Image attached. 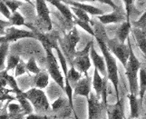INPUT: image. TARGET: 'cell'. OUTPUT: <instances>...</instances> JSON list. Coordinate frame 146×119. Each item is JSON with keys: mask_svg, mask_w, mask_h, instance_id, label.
I'll return each mask as SVG.
<instances>
[{"mask_svg": "<svg viewBox=\"0 0 146 119\" xmlns=\"http://www.w3.org/2000/svg\"><path fill=\"white\" fill-rule=\"evenodd\" d=\"M106 81L107 78H104L101 76V74L97 71V69L94 68V76L92 79V86L95 91V96L97 98H102L104 105L107 106L106 102Z\"/></svg>", "mask_w": 146, "mask_h": 119, "instance_id": "9c48e42d", "label": "cell"}, {"mask_svg": "<svg viewBox=\"0 0 146 119\" xmlns=\"http://www.w3.org/2000/svg\"><path fill=\"white\" fill-rule=\"evenodd\" d=\"M130 105V119H137L140 114V106L139 101L135 95L129 94L127 96Z\"/></svg>", "mask_w": 146, "mask_h": 119, "instance_id": "7402d4cb", "label": "cell"}, {"mask_svg": "<svg viewBox=\"0 0 146 119\" xmlns=\"http://www.w3.org/2000/svg\"><path fill=\"white\" fill-rule=\"evenodd\" d=\"M88 106V119H99L104 108V103L100 102V99L94 94L91 93L87 98Z\"/></svg>", "mask_w": 146, "mask_h": 119, "instance_id": "8fae6325", "label": "cell"}, {"mask_svg": "<svg viewBox=\"0 0 146 119\" xmlns=\"http://www.w3.org/2000/svg\"><path fill=\"white\" fill-rule=\"evenodd\" d=\"M8 22L11 25V27H28V25L26 24V21H25V18L20 14L18 11L12 13L11 17H10Z\"/></svg>", "mask_w": 146, "mask_h": 119, "instance_id": "cb8c5ba5", "label": "cell"}, {"mask_svg": "<svg viewBox=\"0 0 146 119\" xmlns=\"http://www.w3.org/2000/svg\"><path fill=\"white\" fill-rule=\"evenodd\" d=\"M20 60H21V59H20L18 56H14V55L9 56L7 58V66H6V69H5L6 72L8 73L9 71L15 70Z\"/></svg>", "mask_w": 146, "mask_h": 119, "instance_id": "4316f807", "label": "cell"}, {"mask_svg": "<svg viewBox=\"0 0 146 119\" xmlns=\"http://www.w3.org/2000/svg\"><path fill=\"white\" fill-rule=\"evenodd\" d=\"M64 78H66L70 84L73 83L75 86V84H76L80 79L82 78V74H80L76 69L71 66V68L68 69L67 75L64 76Z\"/></svg>", "mask_w": 146, "mask_h": 119, "instance_id": "484cf974", "label": "cell"}, {"mask_svg": "<svg viewBox=\"0 0 146 119\" xmlns=\"http://www.w3.org/2000/svg\"><path fill=\"white\" fill-rule=\"evenodd\" d=\"M94 41H90L84 49L76 51L75 57L73 60L72 66H74L80 74H84V76H88V70L92 66L90 59V48H91Z\"/></svg>", "mask_w": 146, "mask_h": 119, "instance_id": "52a82bcc", "label": "cell"}, {"mask_svg": "<svg viewBox=\"0 0 146 119\" xmlns=\"http://www.w3.org/2000/svg\"><path fill=\"white\" fill-rule=\"evenodd\" d=\"M27 72V67H26V63H25L22 59L19 61L18 65L17 66L16 69H15V77H18L25 75Z\"/></svg>", "mask_w": 146, "mask_h": 119, "instance_id": "836d02e7", "label": "cell"}, {"mask_svg": "<svg viewBox=\"0 0 146 119\" xmlns=\"http://www.w3.org/2000/svg\"><path fill=\"white\" fill-rule=\"evenodd\" d=\"M16 99H17V101L19 103V106H21V108H22V111L25 114H26L27 116L33 113L34 108H33L31 104H30V102L27 100L26 97H25L24 92L17 94V95H16Z\"/></svg>", "mask_w": 146, "mask_h": 119, "instance_id": "603a6c76", "label": "cell"}, {"mask_svg": "<svg viewBox=\"0 0 146 119\" xmlns=\"http://www.w3.org/2000/svg\"><path fill=\"white\" fill-rule=\"evenodd\" d=\"M50 4H52L54 7H56L58 9V11L61 13L62 16L66 19L68 22H73V13L71 11L70 7L65 5L64 2L59 1V0H56V1H49Z\"/></svg>", "mask_w": 146, "mask_h": 119, "instance_id": "d6986e66", "label": "cell"}, {"mask_svg": "<svg viewBox=\"0 0 146 119\" xmlns=\"http://www.w3.org/2000/svg\"><path fill=\"white\" fill-rule=\"evenodd\" d=\"M0 13L7 19V21L9 20L10 17H11V12H10L8 7H7L5 1H2V0H0Z\"/></svg>", "mask_w": 146, "mask_h": 119, "instance_id": "8d00e7d4", "label": "cell"}, {"mask_svg": "<svg viewBox=\"0 0 146 119\" xmlns=\"http://www.w3.org/2000/svg\"><path fill=\"white\" fill-rule=\"evenodd\" d=\"M99 2L100 3H103V4H106V5H109V6H111V7H112L113 9V11L114 10H117V9L119 8L116 5L114 4L113 1H110V0H99Z\"/></svg>", "mask_w": 146, "mask_h": 119, "instance_id": "ab89813d", "label": "cell"}, {"mask_svg": "<svg viewBox=\"0 0 146 119\" xmlns=\"http://www.w3.org/2000/svg\"><path fill=\"white\" fill-rule=\"evenodd\" d=\"M35 33H36V39L41 42L42 46L44 49V52H46L48 75L54 79V81L63 90H64V77L61 70H60L58 61L56 57H54V54L53 52V45L49 41V39L42 33L39 32H35Z\"/></svg>", "mask_w": 146, "mask_h": 119, "instance_id": "6da1fadb", "label": "cell"}, {"mask_svg": "<svg viewBox=\"0 0 146 119\" xmlns=\"http://www.w3.org/2000/svg\"><path fill=\"white\" fill-rule=\"evenodd\" d=\"M0 119H12V116L8 113H3L0 114Z\"/></svg>", "mask_w": 146, "mask_h": 119, "instance_id": "60d3db41", "label": "cell"}, {"mask_svg": "<svg viewBox=\"0 0 146 119\" xmlns=\"http://www.w3.org/2000/svg\"><path fill=\"white\" fill-rule=\"evenodd\" d=\"M11 27V25L7 20H2L0 19V37H2L5 35V32H6V29L7 27Z\"/></svg>", "mask_w": 146, "mask_h": 119, "instance_id": "74e56055", "label": "cell"}, {"mask_svg": "<svg viewBox=\"0 0 146 119\" xmlns=\"http://www.w3.org/2000/svg\"><path fill=\"white\" fill-rule=\"evenodd\" d=\"M97 19L102 25H109V24H117L123 23L124 20L126 21L125 14L121 12L120 8L117 10H114L110 14H104L103 16L97 17Z\"/></svg>", "mask_w": 146, "mask_h": 119, "instance_id": "5bb4252c", "label": "cell"}, {"mask_svg": "<svg viewBox=\"0 0 146 119\" xmlns=\"http://www.w3.org/2000/svg\"><path fill=\"white\" fill-rule=\"evenodd\" d=\"M107 116L108 119H125L124 109L122 100H118L114 105L107 106Z\"/></svg>", "mask_w": 146, "mask_h": 119, "instance_id": "2e32d148", "label": "cell"}, {"mask_svg": "<svg viewBox=\"0 0 146 119\" xmlns=\"http://www.w3.org/2000/svg\"><path fill=\"white\" fill-rule=\"evenodd\" d=\"M76 26H78L79 27H81L82 29H84V30L85 32H87L89 35H91V36L93 37H94V29H93V27L90 25L89 23H86V22H83V21H80L78 20V19L76 18L75 20L73 21Z\"/></svg>", "mask_w": 146, "mask_h": 119, "instance_id": "f546056e", "label": "cell"}, {"mask_svg": "<svg viewBox=\"0 0 146 119\" xmlns=\"http://www.w3.org/2000/svg\"><path fill=\"white\" fill-rule=\"evenodd\" d=\"M24 96L32 105L33 108L36 112L39 113H46L49 111L50 104L48 98L43 90L37 88H30L29 90L24 92Z\"/></svg>", "mask_w": 146, "mask_h": 119, "instance_id": "5b68a950", "label": "cell"}, {"mask_svg": "<svg viewBox=\"0 0 146 119\" xmlns=\"http://www.w3.org/2000/svg\"><path fill=\"white\" fill-rule=\"evenodd\" d=\"M36 9L38 19L42 22V24L44 26L47 31H51L53 25H52L51 17H50V12L46 2L44 1V0H36Z\"/></svg>", "mask_w": 146, "mask_h": 119, "instance_id": "30bf717a", "label": "cell"}, {"mask_svg": "<svg viewBox=\"0 0 146 119\" xmlns=\"http://www.w3.org/2000/svg\"><path fill=\"white\" fill-rule=\"evenodd\" d=\"M8 48H9V44H1L0 45V78H1V76H2L3 71L6 69L5 65H6Z\"/></svg>", "mask_w": 146, "mask_h": 119, "instance_id": "d4e9b609", "label": "cell"}, {"mask_svg": "<svg viewBox=\"0 0 146 119\" xmlns=\"http://www.w3.org/2000/svg\"><path fill=\"white\" fill-rule=\"evenodd\" d=\"M97 41L98 46L103 53V57L105 61V66H106V73H107V79L112 83V85L114 87L115 94H116L117 101L120 100L119 97V75H118V66L116 63V58H115L111 52L108 50V48L103 40L99 38H95Z\"/></svg>", "mask_w": 146, "mask_h": 119, "instance_id": "7a4b0ae2", "label": "cell"}, {"mask_svg": "<svg viewBox=\"0 0 146 119\" xmlns=\"http://www.w3.org/2000/svg\"><path fill=\"white\" fill-rule=\"evenodd\" d=\"M87 119H88V118H87Z\"/></svg>", "mask_w": 146, "mask_h": 119, "instance_id": "f6af8a7d", "label": "cell"}, {"mask_svg": "<svg viewBox=\"0 0 146 119\" xmlns=\"http://www.w3.org/2000/svg\"><path fill=\"white\" fill-rule=\"evenodd\" d=\"M137 119H138V118H137Z\"/></svg>", "mask_w": 146, "mask_h": 119, "instance_id": "ee69618b", "label": "cell"}, {"mask_svg": "<svg viewBox=\"0 0 146 119\" xmlns=\"http://www.w3.org/2000/svg\"><path fill=\"white\" fill-rule=\"evenodd\" d=\"M91 87H92V79L89 76H84L75 84L73 91L74 95L84 96L87 99L90 96V94H91Z\"/></svg>", "mask_w": 146, "mask_h": 119, "instance_id": "4fadbf2b", "label": "cell"}, {"mask_svg": "<svg viewBox=\"0 0 146 119\" xmlns=\"http://www.w3.org/2000/svg\"><path fill=\"white\" fill-rule=\"evenodd\" d=\"M125 75L127 76V80L129 84L130 94L136 96L138 94V79H139V71L141 68V62L136 57L135 54L131 48L130 57L128 62L125 66Z\"/></svg>", "mask_w": 146, "mask_h": 119, "instance_id": "3957f363", "label": "cell"}, {"mask_svg": "<svg viewBox=\"0 0 146 119\" xmlns=\"http://www.w3.org/2000/svg\"><path fill=\"white\" fill-rule=\"evenodd\" d=\"M64 3L65 5H68L70 7H76L81 9V10L84 11L87 15H92V16H103L104 14V12L94 6H92V5H89V4H84L82 2H77V1H64Z\"/></svg>", "mask_w": 146, "mask_h": 119, "instance_id": "9a60e30c", "label": "cell"}, {"mask_svg": "<svg viewBox=\"0 0 146 119\" xmlns=\"http://www.w3.org/2000/svg\"><path fill=\"white\" fill-rule=\"evenodd\" d=\"M5 3H6L7 7H8L11 14L17 12V9L21 7L23 4L22 1H17V0H7V1H5Z\"/></svg>", "mask_w": 146, "mask_h": 119, "instance_id": "1f68e13d", "label": "cell"}, {"mask_svg": "<svg viewBox=\"0 0 146 119\" xmlns=\"http://www.w3.org/2000/svg\"><path fill=\"white\" fill-rule=\"evenodd\" d=\"M80 41V36L76 27H74L70 30L64 38L60 41V49L66 59L67 63L72 65L73 60L76 54V46Z\"/></svg>", "mask_w": 146, "mask_h": 119, "instance_id": "277c9868", "label": "cell"}, {"mask_svg": "<svg viewBox=\"0 0 146 119\" xmlns=\"http://www.w3.org/2000/svg\"><path fill=\"white\" fill-rule=\"evenodd\" d=\"M132 31L139 49L143 53L146 59V31H143L142 29H139L136 27H133Z\"/></svg>", "mask_w": 146, "mask_h": 119, "instance_id": "ac0fdd59", "label": "cell"}, {"mask_svg": "<svg viewBox=\"0 0 146 119\" xmlns=\"http://www.w3.org/2000/svg\"><path fill=\"white\" fill-rule=\"evenodd\" d=\"M26 67H27V72L34 74L35 76L37 75V74H39L42 71L41 69H40V67L38 66L36 59H35L34 57L29 58V60L26 63Z\"/></svg>", "mask_w": 146, "mask_h": 119, "instance_id": "83f0119b", "label": "cell"}, {"mask_svg": "<svg viewBox=\"0 0 146 119\" xmlns=\"http://www.w3.org/2000/svg\"><path fill=\"white\" fill-rule=\"evenodd\" d=\"M33 84H34L35 88L41 89V90L44 89L49 84V75H48V73L44 72V71H41L39 74L36 75L34 76Z\"/></svg>", "mask_w": 146, "mask_h": 119, "instance_id": "44dd1931", "label": "cell"}, {"mask_svg": "<svg viewBox=\"0 0 146 119\" xmlns=\"http://www.w3.org/2000/svg\"><path fill=\"white\" fill-rule=\"evenodd\" d=\"M1 109H2V103L0 102V111H1Z\"/></svg>", "mask_w": 146, "mask_h": 119, "instance_id": "b9f144b4", "label": "cell"}, {"mask_svg": "<svg viewBox=\"0 0 146 119\" xmlns=\"http://www.w3.org/2000/svg\"><path fill=\"white\" fill-rule=\"evenodd\" d=\"M133 26H134V27L142 29L143 31L145 30V28H146V11L140 17V18L136 22L133 23Z\"/></svg>", "mask_w": 146, "mask_h": 119, "instance_id": "d590c367", "label": "cell"}, {"mask_svg": "<svg viewBox=\"0 0 146 119\" xmlns=\"http://www.w3.org/2000/svg\"><path fill=\"white\" fill-rule=\"evenodd\" d=\"M22 111V108L18 104H15V103H11L9 104L7 106V113L9 114L12 117L15 116L17 117L20 115V112Z\"/></svg>", "mask_w": 146, "mask_h": 119, "instance_id": "4dcf8cb0", "label": "cell"}, {"mask_svg": "<svg viewBox=\"0 0 146 119\" xmlns=\"http://www.w3.org/2000/svg\"><path fill=\"white\" fill-rule=\"evenodd\" d=\"M70 9H71L72 13H74L75 15V17H77L78 20L83 21V22H86V23H91V19L89 17V15H87L84 11L81 10V9L74 7H70Z\"/></svg>", "mask_w": 146, "mask_h": 119, "instance_id": "f1b7e54d", "label": "cell"}, {"mask_svg": "<svg viewBox=\"0 0 146 119\" xmlns=\"http://www.w3.org/2000/svg\"><path fill=\"white\" fill-rule=\"evenodd\" d=\"M108 50L111 52L113 56L117 58L118 60L122 63V65L125 67L128 62L130 57V51L132 46H131L130 39L128 38V44H122L120 43L116 38L108 39V41L105 43Z\"/></svg>", "mask_w": 146, "mask_h": 119, "instance_id": "8992f818", "label": "cell"}, {"mask_svg": "<svg viewBox=\"0 0 146 119\" xmlns=\"http://www.w3.org/2000/svg\"><path fill=\"white\" fill-rule=\"evenodd\" d=\"M34 38L36 39L35 31H28L25 29H20L15 27H10L6 29L5 35L0 37V45L1 44H10L17 42L21 39Z\"/></svg>", "mask_w": 146, "mask_h": 119, "instance_id": "ba28073f", "label": "cell"}, {"mask_svg": "<svg viewBox=\"0 0 146 119\" xmlns=\"http://www.w3.org/2000/svg\"><path fill=\"white\" fill-rule=\"evenodd\" d=\"M66 104H68V101L67 99H64L63 97H59L58 99H56L53 104H52V110L53 111H59L61 110L62 108H64V106L66 105ZM69 105V104H68Z\"/></svg>", "mask_w": 146, "mask_h": 119, "instance_id": "d6a6232c", "label": "cell"}, {"mask_svg": "<svg viewBox=\"0 0 146 119\" xmlns=\"http://www.w3.org/2000/svg\"><path fill=\"white\" fill-rule=\"evenodd\" d=\"M26 119H48V117L44 115H37V114H30L26 116Z\"/></svg>", "mask_w": 146, "mask_h": 119, "instance_id": "f35d334b", "label": "cell"}, {"mask_svg": "<svg viewBox=\"0 0 146 119\" xmlns=\"http://www.w3.org/2000/svg\"><path fill=\"white\" fill-rule=\"evenodd\" d=\"M90 59L91 62L95 69H97V71L101 74V76L104 78H107V73H106V66H105V61L104 57L100 56L95 50L94 43L92 45L91 48H90Z\"/></svg>", "mask_w": 146, "mask_h": 119, "instance_id": "7c38bea8", "label": "cell"}, {"mask_svg": "<svg viewBox=\"0 0 146 119\" xmlns=\"http://www.w3.org/2000/svg\"><path fill=\"white\" fill-rule=\"evenodd\" d=\"M146 93V68L141 66L139 71V79H138V95L139 100L142 104L143 96Z\"/></svg>", "mask_w": 146, "mask_h": 119, "instance_id": "ffe728a7", "label": "cell"}, {"mask_svg": "<svg viewBox=\"0 0 146 119\" xmlns=\"http://www.w3.org/2000/svg\"><path fill=\"white\" fill-rule=\"evenodd\" d=\"M143 119H146V114L144 115V116H143Z\"/></svg>", "mask_w": 146, "mask_h": 119, "instance_id": "7bdbcfd3", "label": "cell"}, {"mask_svg": "<svg viewBox=\"0 0 146 119\" xmlns=\"http://www.w3.org/2000/svg\"><path fill=\"white\" fill-rule=\"evenodd\" d=\"M10 92H12V91L9 90V89L0 87V102H3V101H6V100H8V101L15 100L16 97L10 96L9 95Z\"/></svg>", "mask_w": 146, "mask_h": 119, "instance_id": "e575fe53", "label": "cell"}, {"mask_svg": "<svg viewBox=\"0 0 146 119\" xmlns=\"http://www.w3.org/2000/svg\"><path fill=\"white\" fill-rule=\"evenodd\" d=\"M132 31V23L131 21H124L121 24L116 31V39L122 44H125V41L128 40L129 35Z\"/></svg>", "mask_w": 146, "mask_h": 119, "instance_id": "e0dca14e", "label": "cell"}]
</instances>
